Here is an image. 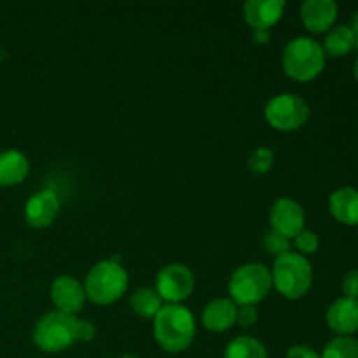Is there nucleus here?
<instances>
[{
  "instance_id": "1",
  "label": "nucleus",
  "mask_w": 358,
  "mask_h": 358,
  "mask_svg": "<svg viewBox=\"0 0 358 358\" xmlns=\"http://www.w3.org/2000/svg\"><path fill=\"white\" fill-rule=\"evenodd\" d=\"M154 336L164 352H184L194 341V317L182 304H164L154 317Z\"/></svg>"
},
{
  "instance_id": "2",
  "label": "nucleus",
  "mask_w": 358,
  "mask_h": 358,
  "mask_svg": "<svg viewBox=\"0 0 358 358\" xmlns=\"http://www.w3.org/2000/svg\"><path fill=\"white\" fill-rule=\"evenodd\" d=\"M282 65L290 79L310 83L317 79L325 69L324 48L311 37L292 38L283 49Z\"/></svg>"
},
{
  "instance_id": "3",
  "label": "nucleus",
  "mask_w": 358,
  "mask_h": 358,
  "mask_svg": "<svg viewBox=\"0 0 358 358\" xmlns=\"http://www.w3.org/2000/svg\"><path fill=\"white\" fill-rule=\"evenodd\" d=\"M273 287L285 299L296 301L306 296L313 283V269L304 255L289 252L275 259L271 269Z\"/></svg>"
},
{
  "instance_id": "4",
  "label": "nucleus",
  "mask_w": 358,
  "mask_h": 358,
  "mask_svg": "<svg viewBox=\"0 0 358 358\" xmlns=\"http://www.w3.org/2000/svg\"><path fill=\"white\" fill-rule=\"evenodd\" d=\"M128 273L122 268V264L112 262L108 259L91 268L84 280V292L91 303L107 306L121 299L122 294L128 289Z\"/></svg>"
},
{
  "instance_id": "5",
  "label": "nucleus",
  "mask_w": 358,
  "mask_h": 358,
  "mask_svg": "<svg viewBox=\"0 0 358 358\" xmlns=\"http://www.w3.org/2000/svg\"><path fill=\"white\" fill-rule=\"evenodd\" d=\"M271 271L259 262L240 266L229 280V296L234 304L255 306L271 292Z\"/></svg>"
},
{
  "instance_id": "6",
  "label": "nucleus",
  "mask_w": 358,
  "mask_h": 358,
  "mask_svg": "<svg viewBox=\"0 0 358 358\" xmlns=\"http://www.w3.org/2000/svg\"><path fill=\"white\" fill-rule=\"evenodd\" d=\"M77 318L51 311L37 322L34 329V343L45 353H59L70 348L76 339Z\"/></svg>"
},
{
  "instance_id": "7",
  "label": "nucleus",
  "mask_w": 358,
  "mask_h": 358,
  "mask_svg": "<svg viewBox=\"0 0 358 358\" xmlns=\"http://www.w3.org/2000/svg\"><path fill=\"white\" fill-rule=\"evenodd\" d=\"M310 105L299 94L282 93L273 96L264 108L269 126L278 131H296L310 119Z\"/></svg>"
},
{
  "instance_id": "8",
  "label": "nucleus",
  "mask_w": 358,
  "mask_h": 358,
  "mask_svg": "<svg viewBox=\"0 0 358 358\" xmlns=\"http://www.w3.org/2000/svg\"><path fill=\"white\" fill-rule=\"evenodd\" d=\"M194 290V275L184 264H168L157 273L156 292L168 304H180Z\"/></svg>"
},
{
  "instance_id": "9",
  "label": "nucleus",
  "mask_w": 358,
  "mask_h": 358,
  "mask_svg": "<svg viewBox=\"0 0 358 358\" xmlns=\"http://www.w3.org/2000/svg\"><path fill=\"white\" fill-rule=\"evenodd\" d=\"M304 220H306V215H304L303 206L289 198L276 199L269 212L271 231L289 238V240L296 238L304 229Z\"/></svg>"
},
{
  "instance_id": "10",
  "label": "nucleus",
  "mask_w": 358,
  "mask_h": 358,
  "mask_svg": "<svg viewBox=\"0 0 358 358\" xmlns=\"http://www.w3.org/2000/svg\"><path fill=\"white\" fill-rule=\"evenodd\" d=\"M59 212V198L52 189H42L30 196L24 205V220L30 227L44 229L56 220Z\"/></svg>"
},
{
  "instance_id": "11",
  "label": "nucleus",
  "mask_w": 358,
  "mask_h": 358,
  "mask_svg": "<svg viewBox=\"0 0 358 358\" xmlns=\"http://www.w3.org/2000/svg\"><path fill=\"white\" fill-rule=\"evenodd\" d=\"M51 299L58 308L56 311L76 317V313L83 310L84 301H86L84 285L73 276H58L51 285Z\"/></svg>"
},
{
  "instance_id": "12",
  "label": "nucleus",
  "mask_w": 358,
  "mask_h": 358,
  "mask_svg": "<svg viewBox=\"0 0 358 358\" xmlns=\"http://www.w3.org/2000/svg\"><path fill=\"white\" fill-rule=\"evenodd\" d=\"M301 20L311 34H325L338 20V3L334 0H306L301 6Z\"/></svg>"
},
{
  "instance_id": "13",
  "label": "nucleus",
  "mask_w": 358,
  "mask_h": 358,
  "mask_svg": "<svg viewBox=\"0 0 358 358\" xmlns=\"http://www.w3.org/2000/svg\"><path fill=\"white\" fill-rule=\"evenodd\" d=\"M283 10V0H248L243 6V17L252 30H269L282 20Z\"/></svg>"
},
{
  "instance_id": "14",
  "label": "nucleus",
  "mask_w": 358,
  "mask_h": 358,
  "mask_svg": "<svg viewBox=\"0 0 358 358\" xmlns=\"http://www.w3.org/2000/svg\"><path fill=\"white\" fill-rule=\"evenodd\" d=\"M329 329L339 336H352L358 331V301L339 297L329 306L325 315Z\"/></svg>"
},
{
  "instance_id": "15",
  "label": "nucleus",
  "mask_w": 358,
  "mask_h": 358,
  "mask_svg": "<svg viewBox=\"0 0 358 358\" xmlns=\"http://www.w3.org/2000/svg\"><path fill=\"white\" fill-rule=\"evenodd\" d=\"M238 306L231 299H213L203 310L201 322L210 332H226L236 324Z\"/></svg>"
},
{
  "instance_id": "16",
  "label": "nucleus",
  "mask_w": 358,
  "mask_h": 358,
  "mask_svg": "<svg viewBox=\"0 0 358 358\" xmlns=\"http://www.w3.org/2000/svg\"><path fill=\"white\" fill-rule=\"evenodd\" d=\"M329 210L338 222L345 226H358V191L341 187L329 198Z\"/></svg>"
},
{
  "instance_id": "17",
  "label": "nucleus",
  "mask_w": 358,
  "mask_h": 358,
  "mask_svg": "<svg viewBox=\"0 0 358 358\" xmlns=\"http://www.w3.org/2000/svg\"><path fill=\"white\" fill-rule=\"evenodd\" d=\"M30 171L28 157L21 150L7 149L0 152V185L13 187L21 184Z\"/></svg>"
},
{
  "instance_id": "18",
  "label": "nucleus",
  "mask_w": 358,
  "mask_h": 358,
  "mask_svg": "<svg viewBox=\"0 0 358 358\" xmlns=\"http://www.w3.org/2000/svg\"><path fill=\"white\" fill-rule=\"evenodd\" d=\"M324 52L332 56V58H341L346 56L353 48H355V41H353L352 30L348 24H339V27L331 28L325 35L324 41Z\"/></svg>"
},
{
  "instance_id": "19",
  "label": "nucleus",
  "mask_w": 358,
  "mask_h": 358,
  "mask_svg": "<svg viewBox=\"0 0 358 358\" xmlns=\"http://www.w3.org/2000/svg\"><path fill=\"white\" fill-rule=\"evenodd\" d=\"M224 358H268V352L259 339L238 336L226 346Z\"/></svg>"
},
{
  "instance_id": "20",
  "label": "nucleus",
  "mask_w": 358,
  "mask_h": 358,
  "mask_svg": "<svg viewBox=\"0 0 358 358\" xmlns=\"http://www.w3.org/2000/svg\"><path fill=\"white\" fill-rule=\"evenodd\" d=\"M129 304H131L133 313L142 318H154L163 308V301L157 296L156 290L147 289V287L136 290L129 299Z\"/></svg>"
},
{
  "instance_id": "21",
  "label": "nucleus",
  "mask_w": 358,
  "mask_h": 358,
  "mask_svg": "<svg viewBox=\"0 0 358 358\" xmlns=\"http://www.w3.org/2000/svg\"><path fill=\"white\" fill-rule=\"evenodd\" d=\"M320 358H358V341L352 336H338L327 343Z\"/></svg>"
},
{
  "instance_id": "22",
  "label": "nucleus",
  "mask_w": 358,
  "mask_h": 358,
  "mask_svg": "<svg viewBox=\"0 0 358 358\" xmlns=\"http://www.w3.org/2000/svg\"><path fill=\"white\" fill-rule=\"evenodd\" d=\"M275 163V154L269 147H259L248 157V170L255 175H264L271 170Z\"/></svg>"
},
{
  "instance_id": "23",
  "label": "nucleus",
  "mask_w": 358,
  "mask_h": 358,
  "mask_svg": "<svg viewBox=\"0 0 358 358\" xmlns=\"http://www.w3.org/2000/svg\"><path fill=\"white\" fill-rule=\"evenodd\" d=\"M264 248L268 254L280 257V255H285L290 252V240L289 238L282 236V234L275 233V231H271V233L266 234Z\"/></svg>"
},
{
  "instance_id": "24",
  "label": "nucleus",
  "mask_w": 358,
  "mask_h": 358,
  "mask_svg": "<svg viewBox=\"0 0 358 358\" xmlns=\"http://www.w3.org/2000/svg\"><path fill=\"white\" fill-rule=\"evenodd\" d=\"M296 247L301 252V255H310L315 254L320 247V240H318V234L313 233L310 229H303L296 236Z\"/></svg>"
},
{
  "instance_id": "25",
  "label": "nucleus",
  "mask_w": 358,
  "mask_h": 358,
  "mask_svg": "<svg viewBox=\"0 0 358 358\" xmlns=\"http://www.w3.org/2000/svg\"><path fill=\"white\" fill-rule=\"evenodd\" d=\"M259 313H257V308L255 306H240L238 308V313H236V322L241 325V327H252L255 325L257 322Z\"/></svg>"
},
{
  "instance_id": "26",
  "label": "nucleus",
  "mask_w": 358,
  "mask_h": 358,
  "mask_svg": "<svg viewBox=\"0 0 358 358\" xmlns=\"http://www.w3.org/2000/svg\"><path fill=\"white\" fill-rule=\"evenodd\" d=\"M96 336V327L90 320H77L76 339L80 343H90Z\"/></svg>"
},
{
  "instance_id": "27",
  "label": "nucleus",
  "mask_w": 358,
  "mask_h": 358,
  "mask_svg": "<svg viewBox=\"0 0 358 358\" xmlns=\"http://www.w3.org/2000/svg\"><path fill=\"white\" fill-rule=\"evenodd\" d=\"M343 292L345 297L358 301V269H353L343 280Z\"/></svg>"
},
{
  "instance_id": "28",
  "label": "nucleus",
  "mask_w": 358,
  "mask_h": 358,
  "mask_svg": "<svg viewBox=\"0 0 358 358\" xmlns=\"http://www.w3.org/2000/svg\"><path fill=\"white\" fill-rule=\"evenodd\" d=\"M285 358H320V355H318L313 348H310V346L297 345L292 346V348L287 352Z\"/></svg>"
},
{
  "instance_id": "29",
  "label": "nucleus",
  "mask_w": 358,
  "mask_h": 358,
  "mask_svg": "<svg viewBox=\"0 0 358 358\" xmlns=\"http://www.w3.org/2000/svg\"><path fill=\"white\" fill-rule=\"evenodd\" d=\"M254 41L257 44H268L271 41V31L269 30H254Z\"/></svg>"
},
{
  "instance_id": "30",
  "label": "nucleus",
  "mask_w": 358,
  "mask_h": 358,
  "mask_svg": "<svg viewBox=\"0 0 358 358\" xmlns=\"http://www.w3.org/2000/svg\"><path fill=\"white\" fill-rule=\"evenodd\" d=\"M350 30H352V35H353V41H355V48H358V13L353 14L352 21H350Z\"/></svg>"
},
{
  "instance_id": "31",
  "label": "nucleus",
  "mask_w": 358,
  "mask_h": 358,
  "mask_svg": "<svg viewBox=\"0 0 358 358\" xmlns=\"http://www.w3.org/2000/svg\"><path fill=\"white\" fill-rule=\"evenodd\" d=\"M353 76H355V79H357V83H358V56H357V59H355V65H353Z\"/></svg>"
}]
</instances>
